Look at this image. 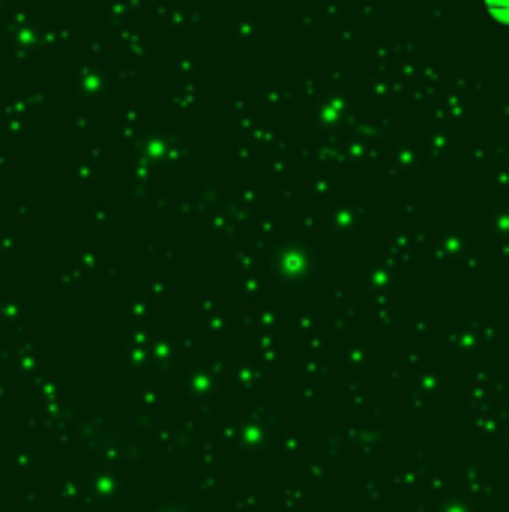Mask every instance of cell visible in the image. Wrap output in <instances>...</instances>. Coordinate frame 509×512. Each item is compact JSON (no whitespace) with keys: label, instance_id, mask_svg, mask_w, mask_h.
<instances>
[{"label":"cell","instance_id":"6da1fadb","mask_svg":"<svg viewBox=\"0 0 509 512\" xmlns=\"http://www.w3.org/2000/svg\"><path fill=\"white\" fill-rule=\"evenodd\" d=\"M483 6L492 21H498L501 27H509V0H483Z\"/></svg>","mask_w":509,"mask_h":512}]
</instances>
